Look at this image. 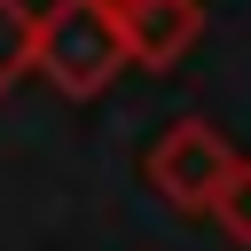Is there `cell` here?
Instances as JSON below:
<instances>
[{"mask_svg":"<svg viewBox=\"0 0 251 251\" xmlns=\"http://www.w3.org/2000/svg\"><path fill=\"white\" fill-rule=\"evenodd\" d=\"M31 24H39V16H31L24 0H0V94L31 71Z\"/></svg>","mask_w":251,"mask_h":251,"instance_id":"4","label":"cell"},{"mask_svg":"<svg viewBox=\"0 0 251 251\" xmlns=\"http://www.w3.org/2000/svg\"><path fill=\"white\" fill-rule=\"evenodd\" d=\"M118 16L126 63L133 71H173L196 39H204V0H102Z\"/></svg>","mask_w":251,"mask_h":251,"instance_id":"3","label":"cell"},{"mask_svg":"<svg viewBox=\"0 0 251 251\" xmlns=\"http://www.w3.org/2000/svg\"><path fill=\"white\" fill-rule=\"evenodd\" d=\"M31 71L63 94V102H94L126 63V39H118V16L102 0H55L39 24H31Z\"/></svg>","mask_w":251,"mask_h":251,"instance_id":"1","label":"cell"},{"mask_svg":"<svg viewBox=\"0 0 251 251\" xmlns=\"http://www.w3.org/2000/svg\"><path fill=\"white\" fill-rule=\"evenodd\" d=\"M227 165H235V149H227V133H220L212 118H173V126L149 141L141 180H149L173 212H212V196H220Z\"/></svg>","mask_w":251,"mask_h":251,"instance_id":"2","label":"cell"},{"mask_svg":"<svg viewBox=\"0 0 251 251\" xmlns=\"http://www.w3.org/2000/svg\"><path fill=\"white\" fill-rule=\"evenodd\" d=\"M212 220L251 251V157H235V165H227V180H220V196H212Z\"/></svg>","mask_w":251,"mask_h":251,"instance_id":"5","label":"cell"}]
</instances>
